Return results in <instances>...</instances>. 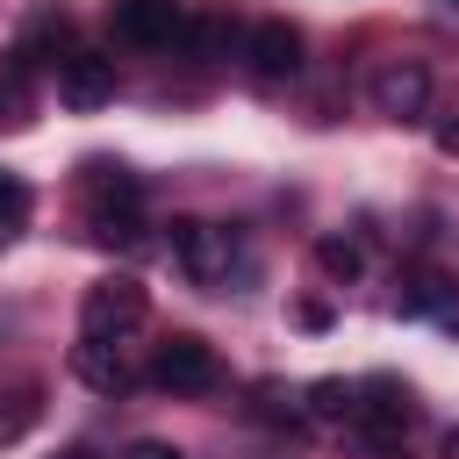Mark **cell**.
<instances>
[{"mask_svg":"<svg viewBox=\"0 0 459 459\" xmlns=\"http://www.w3.org/2000/svg\"><path fill=\"white\" fill-rule=\"evenodd\" d=\"M409 416H416V402H409V387L402 380H366L359 394H351V430L366 437V452L373 459H402V445H409Z\"/></svg>","mask_w":459,"mask_h":459,"instance_id":"cell-1","label":"cell"},{"mask_svg":"<svg viewBox=\"0 0 459 459\" xmlns=\"http://www.w3.org/2000/svg\"><path fill=\"white\" fill-rule=\"evenodd\" d=\"M143 308H151L143 280L108 273V280H93V287H86V301H79V330H86V337H122V330H136V323H143Z\"/></svg>","mask_w":459,"mask_h":459,"instance_id":"cell-2","label":"cell"},{"mask_svg":"<svg viewBox=\"0 0 459 459\" xmlns=\"http://www.w3.org/2000/svg\"><path fill=\"white\" fill-rule=\"evenodd\" d=\"M172 258H179V273L194 280V287H215V280H230V258H237V244H230V230H215V222H172Z\"/></svg>","mask_w":459,"mask_h":459,"instance_id":"cell-3","label":"cell"},{"mask_svg":"<svg viewBox=\"0 0 459 459\" xmlns=\"http://www.w3.org/2000/svg\"><path fill=\"white\" fill-rule=\"evenodd\" d=\"M151 387H165V394H208L215 387V351L201 344V337H165L158 351H151Z\"/></svg>","mask_w":459,"mask_h":459,"instance_id":"cell-4","label":"cell"},{"mask_svg":"<svg viewBox=\"0 0 459 459\" xmlns=\"http://www.w3.org/2000/svg\"><path fill=\"white\" fill-rule=\"evenodd\" d=\"M57 100L79 108V115L108 108V100H115V57H100V50H72V57L57 65Z\"/></svg>","mask_w":459,"mask_h":459,"instance_id":"cell-5","label":"cell"},{"mask_svg":"<svg viewBox=\"0 0 459 459\" xmlns=\"http://www.w3.org/2000/svg\"><path fill=\"white\" fill-rule=\"evenodd\" d=\"M423 100H430V72H423V57H387V65L373 72V108H380V115L409 122V115H423Z\"/></svg>","mask_w":459,"mask_h":459,"instance_id":"cell-6","label":"cell"},{"mask_svg":"<svg viewBox=\"0 0 459 459\" xmlns=\"http://www.w3.org/2000/svg\"><path fill=\"white\" fill-rule=\"evenodd\" d=\"M115 36L122 43H172L186 36V0H115Z\"/></svg>","mask_w":459,"mask_h":459,"instance_id":"cell-7","label":"cell"},{"mask_svg":"<svg viewBox=\"0 0 459 459\" xmlns=\"http://www.w3.org/2000/svg\"><path fill=\"white\" fill-rule=\"evenodd\" d=\"M244 57H251V72H258L265 86H280V79L301 72V29H294V22H258L251 43H244Z\"/></svg>","mask_w":459,"mask_h":459,"instance_id":"cell-8","label":"cell"},{"mask_svg":"<svg viewBox=\"0 0 459 459\" xmlns=\"http://www.w3.org/2000/svg\"><path fill=\"white\" fill-rule=\"evenodd\" d=\"M72 366H79V380H86L93 394H129V387H136V373L122 366V351H115L108 337H86V344L72 351Z\"/></svg>","mask_w":459,"mask_h":459,"instance_id":"cell-9","label":"cell"},{"mask_svg":"<svg viewBox=\"0 0 459 459\" xmlns=\"http://www.w3.org/2000/svg\"><path fill=\"white\" fill-rule=\"evenodd\" d=\"M452 294H459V287H452V273H437V265H409L394 301H402V316H430V308H445Z\"/></svg>","mask_w":459,"mask_h":459,"instance_id":"cell-10","label":"cell"},{"mask_svg":"<svg viewBox=\"0 0 459 459\" xmlns=\"http://www.w3.org/2000/svg\"><path fill=\"white\" fill-rule=\"evenodd\" d=\"M136 194H143V186H136L129 165H108V158L86 165V201H93V208H136Z\"/></svg>","mask_w":459,"mask_h":459,"instance_id":"cell-11","label":"cell"},{"mask_svg":"<svg viewBox=\"0 0 459 459\" xmlns=\"http://www.w3.org/2000/svg\"><path fill=\"white\" fill-rule=\"evenodd\" d=\"M43 423V387H7L0 394V445H22Z\"/></svg>","mask_w":459,"mask_h":459,"instance_id":"cell-12","label":"cell"},{"mask_svg":"<svg viewBox=\"0 0 459 459\" xmlns=\"http://www.w3.org/2000/svg\"><path fill=\"white\" fill-rule=\"evenodd\" d=\"M86 222H93V244H108V251H136L143 244V215L136 208H93Z\"/></svg>","mask_w":459,"mask_h":459,"instance_id":"cell-13","label":"cell"},{"mask_svg":"<svg viewBox=\"0 0 459 459\" xmlns=\"http://www.w3.org/2000/svg\"><path fill=\"white\" fill-rule=\"evenodd\" d=\"M316 265H323V280H337V287H344V280H359L366 251H359L351 237H323V244H316Z\"/></svg>","mask_w":459,"mask_h":459,"instance_id":"cell-14","label":"cell"},{"mask_svg":"<svg viewBox=\"0 0 459 459\" xmlns=\"http://www.w3.org/2000/svg\"><path fill=\"white\" fill-rule=\"evenodd\" d=\"M351 394L359 387H344V380H316L308 387V416L316 423H351Z\"/></svg>","mask_w":459,"mask_h":459,"instance_id":"cell-15","label":"cell"},{"mask_svg":"<svg viewBox=\"0 0 459 459\" xmlns=\"http://www.w3.org/2000/svg\"><path fill=\"white\" fill-rule=\"evenodd\" d=\"M22 222H29V186L0 172V244H7V237H22Z\"/></svg>","mask_w":459,"mask_h":459,"instance_id":"cell-16","label":"cell"},{"mask_svg":"<svg viewBox=\"0 0 459 459\" xmlns=\"http://www.w3.org/2000/svg\"><path fill=\"white\" fill-rule=\"evenodd\" d=\"M251 416H258V423H294V394H280V387L265 380V387L251 394Z\"/></svg>","mask_w":459,"mask_h":459,"instance_id":"cell-17","label":"cell"},{"mask_svg":"<svg viewBox=\"0 0 459 459\" xmlns=\"http://www.w3.org/2000/svg\"><path fill=\"white\" fill-rule=\"evenodd\" d=\"M0 122L14 129V122H29V93H22V65H7V79H0Z\"/></svg>","mask_w":459,"mask_h":459,"instance_id":"cell-18","label":"cell"},{"mask_svg":"<svg viewBox=\"0 0 459 459\" xmlns=\"http://www.w3.org/2000/svg\"><path fill=\"white\" fill-rule=\"evenodd\" d=\"M122 459H179V452H172V445H158V437H136Z\"/></svg>","mask_w":459,"mask_h":459,"instance_id":"cell-19","label":"cell"},{"mask_svg":"<svg viewBox=\"0 0 459 459\" xmlns=\"http://www.w3.org/2000/svg\"><path fill=\"white\" fill-rule=\"evenodd\" d=\"M437 151H459V115H445V122H437Z\"/></svg>","mask_w":459,"mask_h":459,"instance_id":"cell-20","label":"cell"},{"mask_svg":"<svg viewBox=\"0 0 459 459\" xmlns=\"http://www.w3.org/2000/svg\"><path fill=\"white\" fill-rule=\"evenodd\" d=\"M437 452H445V459H459V423L445 430V445H437Z\"/></svg>","mask_w":459,"mask_h":459,"instance_id":"cell-21","label":"cell"},{"mask_svg":"<svg viewBox=\"0 0 459 459\" xmlns=\"http://www.w3.org/2000/svg\"><path fill=\"white\" fill-rule=\"evenodd\" d=\"M57 459H100V452H93V445H65Z\"/></svg>","mask_w":459,"mask_h":459,"instance_id":"cell-22","label":"cell"},{"mask_svg":"<svg viewBox=\"0 0 459 459\" xmlns=\"http://www.w3.org/2000/svg\"><path fill=\"white\" fill-rule=\"evenodd\" d=\"M452 7H459V0H452Z\"/></svg>","mask_w":459,"mask_h":459,"instance_id":"cell-23","label":"cell"}]
</instances>
